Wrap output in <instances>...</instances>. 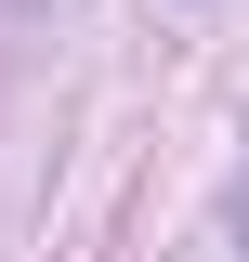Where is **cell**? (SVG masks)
<instances>
[{"mask_svg": "<svg viewBox=\"0 0 249 262\" xmlns=\"http://www.w3.org/2000/svg\"><path fill=\"white\" fill-rule=\"evenodd\" d=\"M27 13H39V0H27Z\"/></svg>", "mask_w": 249, "mask_h": 262, "instance_id": "2", "label": "cell"}, {"mask_svg": "<svg viewBox=\"0 0 249 262\" xmlns=\"http://www.w3.org/2000/svg\"><path fill=\"white\" fill-rule=\"evenodd\" d=\"M236 236H249V170H236Z\"/></svg>", "mask_w": 249, "mask_h": 262, "instance_id": "1", "label": "cell"}]
</instances>
